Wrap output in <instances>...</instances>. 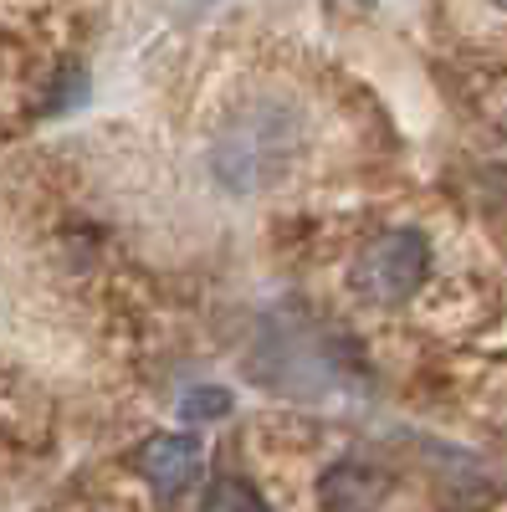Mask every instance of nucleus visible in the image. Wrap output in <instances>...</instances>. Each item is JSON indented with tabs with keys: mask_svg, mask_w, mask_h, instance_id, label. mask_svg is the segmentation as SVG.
Wrapping results in <instances>:
<instances>
[{
	"mask_svg": "<svg viewBox=\"0 0 507 512\" xmlns=\"http://www.w3.org/2000/svg\"><path fill=\"white\" fill-rule=\"evenodd\" d=\"M385 492H390V477L374 472L369 461H338V466H328L323 482H318V497L333 512H369Z\"/></svg>",
	"mask_w": 507,
	"mask_h": 512,
	"instance_id": "4",
	"label": "nucleus"
},
{
	"mask_svg": "<svg viewBox=\"0 0 507 512\" xmlns=\"http://www.w3.org/2000/svg\"><path fill=\"white\" fill-rule=\"evenodd\" d=\"M426 236L410 231V226H395L385 236H374L369 251H359V262L349 272L354 292H364L369 303H405V297L420 287V277H426Z\"/></svg>",
	"mask_w": 507,
	"mask_h": 512,
	"instance_id": "2",
	"label": "nucleus"
},
{
	"mask_svg": "<svg viewBox=\"0 0 507 512\" xmlns=\"http://www.w3.org/2000/svg\"><path fill=\"white\" fill-rule=\"evenodd\" d=\"M298 144H303L298 113L287 103L262 98V103L241 108L216 134V144H210V169H216V180L231 195H262L277 180H287L292 159H298Z\"/></svg>",
	"mask_w": 507,
	"mask_h": 512,
	"instance_id": "1",
	"label": "nucleus"
},
{
	"mask_svg": "<svg viewBox=\"0 0 507 512\" xmlns=\"http://www.w3.org/2000/svg\"><path fill=\"white\" fill-rule=\"evenodd\" d=\"M180 415L185 420H221V415H231V395L221 384H200V390H185Z\"/></svg>",
	"mask_w": 507,
	"mask_h": 512,
	"instance_id": "6",
	"label": "nucleus"
},
{
	"mask_svg": "<svg viewBox=\"0 0 507 512\" xmlns=\"http://www.w3.org/2000/svg\"><path fill=\"white\" fill-rule=\"evenodd\" d=\"M139 472H144V482L159 492V497H180V492H190V482L200 477V441L195 436H185V431H175V436H154V441H144V451H139Z\"/></svg>",
	"mask_w": 507,
	"mask_h": 512,
	"instance_id": "3",
	"label": "nucleus"
},
{
	"mask_svg": "<svg viewBox=\"0 0 507 512\" xmlns=\"http://www.w3.org/2000/svg\"><path fill=\"white\" fill-rule=\"evenodd\" d=\"M200 512H272V507H267V497L251 487L246 477H216L205 487Z\"/></svg>",
	"mask_w": 507,
	"mask_h": 512,
	"instance_id": "5",
	"label": "nucleus"
},
{
	"mask_svg": "<svg viewBox=\"0 0 507 512\" xmlns=\"http://www.w3.org/2000/svg\"><path fill=\"white\" fill-rule=\"evenodd\" d=\"M497 6H502V11H507V0H497Z\"/></svg>",
	"mask_w": 507,
	"mask_h": 512,
	"instance_id": "7",
	"label": "nucleus"
}]
</instances>
